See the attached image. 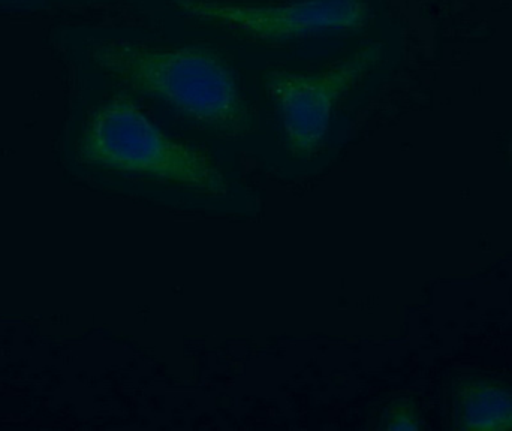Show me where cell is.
Segmentation results:
<instances>
[{"instance_id": "6", "label": "cell", "mask_w": 512, "mask_h": 431, "mask_svg": "<svg viewBox=\"0 0 512 431\" xmlns=\"http://www.w3.org/2000/svg\"><path fill=\"white\" fill-rule=\"evenodd\" d=\"M89 2L92 0H0V15L41 14Z\"/></svg>"}, {"instance_id": "3", "label": "cell", "mask_w": 512, "mask_h": 431, "mask_svg": "<svg viewBox=\"0 0 512 431\" xmlns=\"http://www.w3.org/2000/svg\"><path fill=\"white\" fill-rule=\"evenodd\" d=\"M387 48L385 42H369L315 72H265V92L282 125L286 150L294 158L309 161L318 155L330 132L337 105L349 90L385 62Z\"/></svg>"}, {"instance_id": "7", "label": "cell", "mask_w": 512, "mask_h": 431, "mask_svg": "<svg viewBox=\"0 0 512 431\" xmlns=\"http://www.w3.org/2000/svg\"><path fill=\"white\" fill-rule=\"evenodd\" d=\"M382 429L385 430H421L423 420L417 406L411 400H397L391 403L382 417Z\"/></svg>"}, {"instance_id": "5", "label": "cell", "mask_w": 512, "mask_h": 431, "mask_svg": "<svg viewBox=\"0 0 512 431\" xmlns=\"http://www.w3.org/2000/svg\"><path fill=\"white\" fill-rule=\"evenodd\" d=\"M451 429L512 430V385L483 375H463L450 385Z\"/></svg>"}, {"instance_id": "8", "label": "cell", "mask_w": 512, "mask_h": 431, "mask_svg": "<svg viewBox=\"0 0 512 431\" xmlns=\"http://www.w3.org/2000/svg\"><path fill=\"white\" fill-rule=\"evenodd\" d=\"M510 156H511V161H512V141H511V146H510Z\"/></svg>"}, {"instance_id": "1", "label": "cell", "mask_w": 512, "mask_h": 431, "mask_svg": "<svg viewBox=\"0 0 512 431\" xmlns=\"http://www.w3.org/2000/svg\"><path fill=\"white\" fill-rule=\"evenodd\" d=\"M48 42L75 74L161 102L216 137L242 140L258 129L236 69L213 48L156 44L77 24L53 27Z\"/></svg>"}, {"instance_id": "4", "label": "cell", "mask_w": 512, "mask_h": 431, "mask_svg": "<svg viewBox=\"0 0 512 431\" xmlns=\"http://www.w3.org/2000/svg\"><path fill=\"white\" fill-rule=\"evenodd\" d=\"M198 24L251 41L283 44L315 36L354 33L373 20L372 0H165Z\"/></svg>"}, {"instance_id": "2", "label": "cell", "mask_w": 512, "mask_h": 431, "mask_svg": "<svg viewBox=\"0 0 512 431\" xmlns=\"http://www.w3.org/2000/svg\"><path fill=\"white\" fill-rule=\"evenodd\" d=\"M75 74V72H72ZM74 75L78 93L62 140L69 167L95 176L149 179L215 198L231 194L221 165L201 147L162 131L123 90Z\"/></svg>"}]
</instances>
